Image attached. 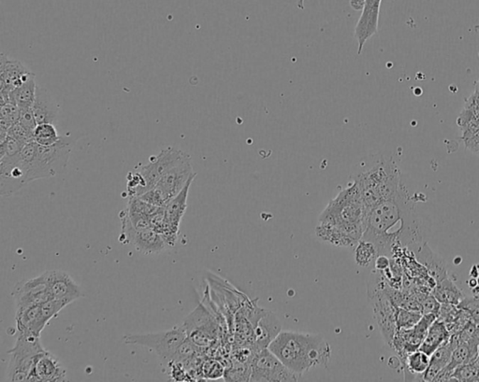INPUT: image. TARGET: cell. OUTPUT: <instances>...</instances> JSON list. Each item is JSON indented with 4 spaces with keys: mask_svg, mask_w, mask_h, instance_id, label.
I'll return each mask as SVG.
<instances>
[{
    "mask_svg": "<svg viewBox=\"0 0 479 382\" xmlns=\"http://www.w3.org/2000/svg\"><path fill=\"white\" fill-rule=\"evenodd\" d=\"M183 327L188 339L200 349L214 344L220 330L215 316L203 304L186 317Z\"/></svg>",
    "mask_w": 479,
    "mask_h": 382,
    "instance_id": "8fae6325",
    "label": "cell"
},
{
    "mask_svg": "<svg viewBox=\"0 0 479 382\" xmlns=\"http://www.w3.org/2000/svg\"><path fill=\"white\" fill-rule=\"evenodd\" d=\"M363 170L352 176L362 197L366 212L397 192L402 183L401 171L392 157L375 155Z\"/></svg>",
    "mask_w": 479,
    "mask_h": 382,
    "instance_id": "3957f363",
    "label": "cell"
},
{
    "mask_svg": "<svg viewBox=\"0 0 479 382\" xmlns=\"http://www.w3.org/2000/svg\"><path fill=\"white\" fill-rule=\"evenodd\" d=\"M390 261L389 256L385 254H378L377 259L375 261V268L380 271H387L389 269Z\"/></svg>",
    "mask_w": 479,
    "mask_h": 382,
    "instance_id": "ab89813d",
    "label": "cell"
},
{
    "mask_svg": "<svg viewBox=\"0 0 479 382\" xmlns=\"http://www.w3.org/2000/svg\"><path fill=\"white\" fill-rule=\"evenodd\" d=\"M60 139L54 124H38L34 130V141L41 146H51Z\"/></svg>",
    "mask_w": 479,
    "mask_h": 382,
    "instance_id": "1f68e13d",
    "label": "cell"
},
{
    "mask_svg": "<svg viewBox=\"0 0 479 382\" xmlns=\"http://www.w3.org/2000/svg\"><path fill=\"white\" fill-rule=\"evenodd\" d=\"M451 339V334L443 322L434 321L429 328L427 336L419 349L428 355L434 354L443 343Z\"/></svg>",
    "mask_w": 479,
    "mask_h": 382,
    "instance_id": "83f0119b",
    "label": "cell"
},
{
    "mask_svg": "<svg viewBox=\"0 0 479 382\" xmlns=\"http://www.w3.org/2000/svg\"><path fill=\"white\" fill-rule=\"evenodd\" d=\"M196 177L197 173H195L189 179L183 190L164 207V220L156 231L163 236L170 248L176 245L177 239H178L180 224L188 209L189 189Z\"/></svg>",
    "mask_w": 479,
    "mask_h": 382,
    "instance_id": "4fadbf2b",
    "label": "cell"
},
{
    "mask_svg": "<svg viewBox=\"0 0 479 382\" xmlns=\"http://www.w3.org/2000/svg\"><path fill=\"white\" fill-rule=\"evenodd\" d=\"M434 296L440 303L458 305L463 300V295L458 287L449 280H443L437 285Z\"/></svg>",
    "mask_w": 479,
    "mask_h": 382,
    "instance_id": "f546056e",
    "label": "cell"
},
{
    "mask_svg": "<svg viewBox=\"0 0 479 382\" xmlns=\"http://www.w3.org/2000/svg\"><path fill=\"white\" fill-rule=\"evenodd\" d=\"M282 332V322L274 312L263 310L254 329V347L257 351L268 349Z\"/></svg>",
    "mask_w": 479,
    "mask_h": 382,
    "instance_id": "d6986e66",
    "label": "cell"
},
{
    "mask_svg": "<svg viewBox=\"0 0 479 382\" xmlns=\"http://www.w3.org/2000/svg\"><path fill=\"white\" fill-rule=\"evenodd\" d=\"M8 136L20 142L23 146L34 141V133L28 131L25 126H23L19 122L14 124L8 130Z\"/></svg>",
    "mask_w": 479,
    "mask_h": 382,
    "instance_id": "8d00e7d4",
    "label": "cell"
},
{
    "mask_svg": "<svg viewBox=\"0 0 479 382\" xmlns=\"http://www.w3.org/2000/svg\"><path fill=\"white\" fill-rule=\"evenodd\" d=\"M120 218L121 223H122V229H121L119 241L122 244H132L136 250L141 253L146 254V256L159 254L170 248L165 241L163 236L154 228L136 230L132 227L126 209L121 212Z\"/></svg>",
    "mask_w": 479,
    "mask_h": 382,
    "instance_id": "30bf717a",
    "label": "cell"
},
{
    "mask_svg": "<svg viewBox=\"0 0 479 382\" xmlns=\"http://www.w3.org/2000/svg\"><path fill=\"white\" fill-rule=\"evenodd\" d=\"M316 235L321 241L326 242L337 248H356L359 241L347 233L329 224H318L316 227Z\"/></svg>",
    "mask_w": 479,
    "mask_h": 382,
    "instance_id": "484cf974",
    "label": "cell"
},
{
    "mask_svg": "<svg viewBox=\"0 0 479 382\" xmlns=\"http://www.w3.org/2000/svg\"><path fill=\"white\" fill-rule=\"evenodd\" d=\"M304 2H306V0H298L297 7L300 10H304Z\"/></svg>",
    "mask_w": 479,
    "mask_h": 382,
    "instance_id": "b9f144b4",
    "label": "cell"
},
{
    "mask_svg": "<svg viewBox=\"0 0 479 382\" xmlns=\"http://www.w3.org/2000/svg\"><path fill=\"white\" fill-rule=\"evenodd\" d=\"M366 212L359 188L350 180L329 204L318 218V224H329L360 241L365 230Z\"/></svg>",
    "mask_w": 479,
    "mask_h": 382,
    "instance_id": "5b68a950",
    "label": "cell"
},
{
    "mask_svg": "<svg viewBox=\"0 0 479 382\" xmlns=\"http://www.w3.org/2000/svg\"><path fill=\"white\" fill-rule=\"evenodd\" d=\"M35 119L38 124H54L59 114L58 106L55 104L51 94L46 88L37 87L36 99L32 106Z\"/></svg>",
    "mask_w": 479,
    "mask_h": 382,
    "instance_id": "603a6c76",
    "label": "cell"
},
{
    "mask_svg": "<svg viewBox=\"0 0 479 382\" xmlns=\"http://www.w3.org/2000/svg\"><path fill=\"white\" fill-rule=\"evenodd\" d=\"M79 137L61 136L51 146H41L33 141L21 151L19 164L26 175V182L48 179L63 173Z\"/></svg>",
    "mask_w": 479,
    "mask_h": 382,
    "instance_id": "277c9868",
    "label": "cell"
},
{
    "mask_svg": "<svg viewBox=\"0 0 479 382\" xmlns=\"http://www.w3.org/2000/svg\"><path fill=\"white\" fill-rule=\"evenodd\" d=\"M0 107V142H2L8 137V130L19 122L21 111L18 106L13 102Z\"/></svg>",
    "mask_w": 479,
    "mask_h": 382,
    "instance_id": "f1b7e54d",
    "label": "cell"
},
{
    "mask_svg": "<svg viewBox=\"0 0 479 382\" xmlns=\"http://www.w3.org/2000/svg\"><path fill=\"white\" fill-rule=\"evenodd\" d=\"M17 334L20 336L41 337L48 321L41 312V305L16 310Z\"/></svg>",
    "mask_w": 479,
    "mask_h": 382,
    "instance_id": "44dd1931",
    "label": "cell"
},
{
    "mask_svg": "<svg viewBox=\"0 0 479 382\" xmlns=\"http://www.w3.org/2000/svg\"><path fill=\"white\" fill-rule=\"evenodd\" d=\"M403 236V247L424 239V227L416 201L402 183L397 192L370 210L362 239L377 246L378 253L389 256L397 247L396 227Z\"/></svg>",
    "mask_w": 479,
    "mask_h": 382,
    "instance_id": "6da1fadb",
    "label": "cell"
},
{
    "mask_svg": "<svg viewBox=\"0 0 479 382\" xmlns=\"http://www.w3.org/2000/svg\"><path fill=\"white\" fill-rule=\"evenodd\" d=\"M377 246L372 241L360 239L355 248V262L360 268H368L378 256Z\"/></svg>",
    "mask_w": 479,
    "mask_h": 382,
    "instance_id": "4dcf8cb0",
    "label": "cell"
},
{
    "mask_svg": "<svg viewBox=\"0 0 479 382\" xmlns=\"http://www.w3.org/2000/svg\"><path fill=\"white\" fill-rule=\"evenodd\" d=\"M19 123L22 124L23 126H25L28 131L34 133V130L36 129L38 124L36 119H35L32 109L21 111Z\"/></svg>",
    "mask_w": 479,
    "mask_h": 382,
    "instance_id": "74e56055",
    "label": "cell"
},
{
    "mask_svg": "<svg viewBox=\"0 0 479 382\" xmlns=\"http://www.w3.org/2000/svg\"><path fill=\"white\" fill-rule=\"evenodd\" d=\"M251 365L235 362L229 369L225 371V381H250Z\"/></svg>",
    "mask_w": 479,
    "mask_h": 382,
    "instance_id": "d6a6232c",
    "label": "cell"
},
{
    "mask_svg": "<svg viewBox=\"0 0 479 382\" xmlns=\"http://www.w3.org/2000/svg\"><path fill=\"white\" fill-rule=\"evenodd\" d=\"M186 339L188 336L183 325L158 333L128 334L123 337L126 344L149 349L166 364L173 362L177 351Z\"/></svg>",
    "mask_w": 479,
    "mask_h": 382,
    "instance_id": "52a82bcc",
    "label": "cell"
},
{
    "mask_svg": "<svg viewBox=\"0 0 479 382\" xmlns=\"http://www.w3.org/2000/svg\"><path fill=\"white\" fill-rule=\"evenodd\" d=\"M194 174L191 157L188 155L176 167L167 171L155 187L138 197L154 206L165 207L183 190Z\"/></svg>",
    "mask_w": 479,
    "mask_h": 382,
    "instance_id": "9c48e42d",
    "label": "cell"
},
{
    "mask_svg": "<svg viewBox=\"0 0 479 382\" xmlns=\"http://www.w3.org/2000/svg\"><path fill=\"white\" fill-rule=\"evenodd\" d=\"M439 306L438 301L436 300L434 296V298H426L421 306V313H424V314L428 313H434L437 315V312H438V310H440Z\"/></svg>",
    "mask_w": 479,
    "mask_h": 382,
    "instance_id": "f35d334b",
    "label": "cell"
},
{
    "mask_svg": "<svg viewBox=\"0 0 479 382\" xmlns=\"http://www.w3.org/2000/svg\"><path fill=\"white\" fill-rule=\"evenodd\" d=\"M372 307L378 327L387 344L392 346L393 339L397 333V307L392 299L381 291H375L372 295Z\"/></svg>",
    "mask_w": 479,
    "mask_h": 382,
    "instance_id": "9a60e30c",
    "label": "cell"
},
{
    "mask_svg": "<svg viewBox=\"0 0 479 382\" xmlns=\"http://www.w3.org/2000/svg\"><path fill=\"white\" fill-rule=\"evenodd\" d=\"M457 345L458 340L452 337L431 355L430 366L425 373L424 381H434L438 373L448 365L451 360L452 352Z\"/></svg>",
    "mask_w": 479,
    "mask_h": 382,
    "instance_id": "d4e9b609",
    "label": "cell"
},
{
    "mask_svg": "<svg viewBox=\"0 0 479 382\" xmlns=\"http://www.w3.org/2000/svg\"><path fill=\"white\" fill-rule=\"evenodd\" d=\"M31 73L23 62L0 55V99H10L11 92L20 87Z\"/></svg>",
    "mask_w": 479,
    "mask_h": 382,
    "instance_id": "2e32d148",
    "label": "cell"
},
{
    "mask_svg": "<svg viewBox=\"0 0 479 382\" xmlns=\"http://www.w3.org/2000/svg\"><path fill=\"white\" fill-rule=\"evenodd\" d=\"M350 6L355 11H362L365 0H350Z\"/></svg>",
    "mask_w": 479,
    "mask_h": 382,
    "instance_id": "60d3db41",
    "label": "cell"
},
{
    "mask_svg": "<svg viewBox=\"0 0 479 382\" xmlns=\"http://www.w3.org/2000/svg\"><path fill=\"white\" fill-rule=\"evenodd\" d=\"M431 356L421 349L410 352L404 356V380L424 381V375L430 366Z\"/></svg>",
    "mask_w": 479,
    "mask_h": 382,
    "instance_id": "cb8c5ba5",
    "label": "cell"
},
{
    "mask_svg": "<svg viewBox=\"0 0 479 382\" xmlns=\"http://www.w3.org/2000/svg\"><path fill=\"white\" fill-rule=\"evenodd\" d=\"M478 285H479V278H478Z\"/></svg>",
    "mask_w": 479,
    "mask_h": 382,
    "instance_id": "7bdbcfd3",
    "label": "cell"
},
{
    "mask_svg": "<svg viewBox=\"0 0 479 382\" xmlns=\"http://www.w3.org/2000/svg\"><path fill=\"white\" fill-rule=\"evenodd\" d=\"M35 77L31 72L20 87L11 92V102L18 106L20 111L32 109L34 104L38 87Z\"/></svg>",
    "mask_w": 479,
    "mask_h": 382,
    "instance_id": "4316f807",
    "label": "cell"
},
{
    "mask_svg": "<svg viewBox=\"0 0 479 382\" xmlns=\"http://www.w3.org/2000/svg\"><path fill=\"white\" fill-rule=\"evenodd\" d=\"M269 349L289 369L300 375L327 366L332 349L321 334L282 331Z\"/></svg>",
    "mask_w": 479,
    "mask_h": 382,
    "instance_id": "7a4b0ae2",
    "label": "cell"
},
{
    "mask_svg": "<svg viewBox=\"0 0 479 382\" xmlns=\"http://www.w3.org/2000/svg\"><path fill=\"white\" fill-rule=\"evenodd\" d=\"M421 317V312H409V310L398 309L397 307V316H396L397 329H410L418 324Z\"/></svg>",
    "mask_w": 479,
    "mask_h": 382,
    "instance_id": "d590c367",
    "label": "cell"
},
{
    "mask_svg": "<svg viewBox=\"0 0 479 382\" xmlns=\"http://www.w3.org/2000/svg\"><path fill=\"white\" fill-rule=\"evenodd\" d=\"M13 298L16 310L41 305L52 299L47 285L45 273L31 280L20 281L14 287Z\"/></svg>",
    "mask_w": 479,
    "mask_h": 382,
    "instance_id": "5bb4252c",
    "label": "cell"
},
{
    "mask_svg": "<svg viewBox=\"0 0 479 382\" xmlns=\"http://www.w3.org/2000/svg\"><path fill=\"white\" fill-rule=\"evenodd\" d=\"M381 3L382 0H365L362 16L355 26V37L357 40L359 55L367 40L377 33Z\"/></svg>",
    "mask_w": 479,
    "mask_h": 382,
    "instance_id": "ac0fdd59",
    "label": "cell"
},
{
    "mask_svg": "<svg viewBox=\"0 0 479 382\" xmlns=\"http://www.w3.org/2000/svg\"><path fill=\"white\" fill-rule=\"evenodd\" d=\"M45 351L41 345V337L16 334V344L8 351L11 355L7 370L8 381H31L38 358Z\"/></svg>",
    "mask_w": 479,
    "mask_h": 382,
    "instance_id": "ba28073f",
    "label": "cell"
},
{
    "mask_svg": "<svg viewBox=\"0 0 479 382\" xmlns=\"http://www.w3.org/2000/svg\"><path fill=\"white\" fill-rule=\"evenodd\" d=\"M478 349L479 342L474 339L458 344L452 352L451 362L438 373L434 381H448L457 367L473 363L477 357Z\"/></svg>",
    "mask_w": 479,
    "mask_h": 382,
    "instance_id": "7402d4cb",
    "label": "cell"
},
{
    "mask_svg": "<svg viewBox=\"0 0 479 382\" xmlns=\"http://www.w3.org/2000/svg\"><path fill=\"white\" fill-rule=\"evenodd\" d=\"M225 371L226 369L220 361L208 359L203 363L200 374L203 380L215 381L224 378Z\"/></svg>",
    "mask_w": 479,
    "mask_h": 382,
    "instance_id": "836d02e7",
    "label": "cell"
},
{
    "mask_svg": "<svg viewBox=\"0 0 479 382\" xmlns=\"http://www.w3.org/2000/svg\"><path fill=\"white\" fill-rule=\"evenodd\" d=\"M44 273L52 298L64 302L68 306L84 296V293L78 284L66 272L50 271Z\"/></svg>",
    "mask_w": 479,
    "mask_h": 382,
    "instance_id": "e0dca14e",
    "label": "cell"
},
{
    "mask_svg": "<svg viewBox=\"0 0 479 382\" xmlns=\"http://www.w3.org/2000/svg\"><path fill=\"white\" fill-rule=\"evenodd\" d=\"M301 376L286 367L269 349L257 351L251 364L250 381H298Z\"/></svg>",
    "mask_w": 479,
    "mask_h": 382,
    "instance_id": "7c38bea8",
    "label": "cell"
},
{
    "mask_svg": "<svg viewBox=\"0 0 479 382\" xmlns=\"http://www.w3.org/2000/svg\"><path fill=\"white\" fill-rule=\"evenodd\" d=\"M189 155L184 151L168 147L152 157L146 165L135 168L127 176V190L129 197H141L156 185L162 176L176 167Z\"/></svg>",
    "mask_w": 479,
    "mask_h": 382,
    "instance_id": "8992f818",
    "label": "cell"
},
{
    "mask_svg": "<svg viewBox=\"0 0 479 382\" xmlns=\"http://www.w3.org/2000/svg\"><path fill=\"white\" fill-rule=\"evenodd\" d=\"M448 381H479V369L473 363L457 367Z\"/></svg>",
    "mask_w": 479,
    "mask_h": 382,
    "instance_id": "e575fe53",
    "label": "cell"
},
{
    "mask_svg": "<svg viewBox=\"0 0 479 382\" xmlns=\"http://www.w3.org/2000/svg\"><path fill=\"white\" fill-rule=\"evenodd\" d=\"M67 370L52 352L45 351L38 358L31 381H66Z\"/></svg>",
    "mask_w": 479,
    "mask_h": 382,
    "instance_id": "ffe728a7",
    "label": "cell"
}]
</instances>
